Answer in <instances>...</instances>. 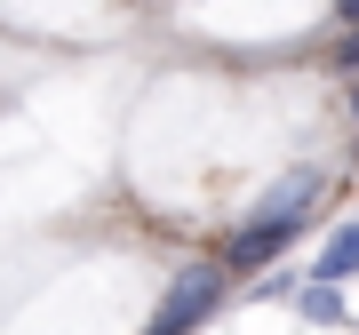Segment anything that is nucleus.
I'll use <instances>...</instances> for the list:
<instances>
[{"label": "nucleus", "mask_w": 359, "mask_h": 335, "mask_svg": "<svg viewBox=\"0 0 359 335\" xmlns=\"http://www.w3.org/2000/svg\"><path fill=\"white\" fill-rule=\"evenodd\" d=\"M320 200H327V176H320V168H295V176H280V184H271V192L240 216V232L224 240V280L271 271V264L295 247V232L320 216Z\"/></svg>", "instance_id": "f257e3e1"}, {"label": "nucleus", "mask_w": 359, "mask_h": 335, "mask_svg": "<svg viewBox=\"0 0 359 335\" xmlns=\"http://www.w3.org/2000/svg\"><path fill=\"white\" fill-rule=\"evenodd\" d=\"M224 264H184L176 280H168V296H160V311H152V327L144 335H192L208 311H224Z\"/></svg>", "instance_id": "f03ea898"}, {"label": "nucleus", "mask_w": 359, "mask_h": 335, "mask_svg": "<svg viewBox=\"0 0 359 335\" xmlns=\"http://www.w3.org/2000/svg\"><path fill=\"white\" fill-rule=\"evenodd\" d=\"M311 280H327V287L359 280V216H351V224H335V232H327V247L311 256Z\"/></svg>", "instance_id": "7ed1b4c3"}, {"label": "nucleus", "mask_w": 359, "mask_h": 335, "mask_svg": "<svg viewBox=\"0 0 359 335\" xmlns=\"http://www.w3.org/2000/svg\"><path fill=\"white\" fill-rule=\"evenodd\" d=\"M295 311H304V320H320V327H344V320H351V311H344V287H327V280L295 287Z\"/></svg>", "instance_id": "20e7f679"}, {"label": "nucleus", "mask_w": 359, "mask_h": 335, "mask_svg": "<svg viewBox=\"0 0 359 335\" xmlns=\"http://www.w3.org/2000/svg\"><path fill=\"white\" fill-rule=\"evenodd\" d=\"M335 16H344V25H359V0H335Z\"/></svg>", "instance_id": "39448f33"}]
</instances>
